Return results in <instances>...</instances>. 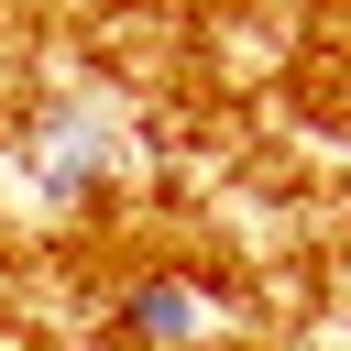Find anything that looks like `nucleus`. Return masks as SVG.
I'll list each match as a JSON object with an SVG mask.
<instances>
[{
    "mask_svg": "<svg viewBox=\"0 0 351 351\" xmlns=\"http://www.w3.org/2000/svg\"><path fill=\"white\" fill-rule=\"evenodd\" d=\"M197 329H208L197 274H132L99 307V351H197Z\"/></svg>",
    "mask_w": 351,
    "mask_h": 351,
    "instance_id": "obj_1",
    "label": "nucleus"
}]
</instances>
